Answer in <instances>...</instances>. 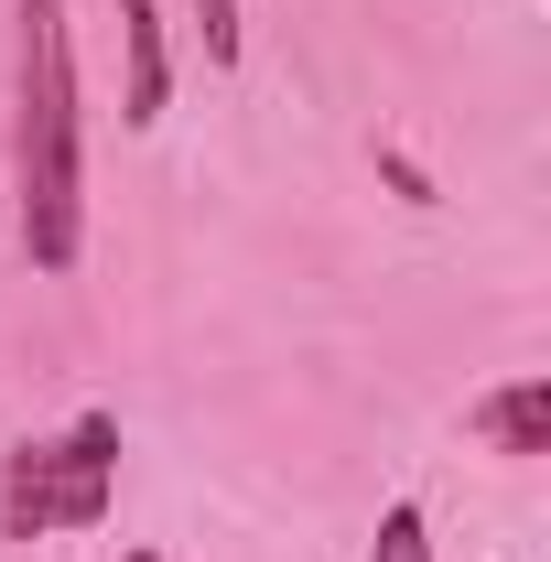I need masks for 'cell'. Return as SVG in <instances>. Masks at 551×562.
<instances>
[{
  "instance_id": "cell-3",
  "label": "cell",
  "mask_w": 551,
  "mask_h": 562,
  "mask_svg": "<svg viewBox=\"0 0 551 562\" xmlns=\"http://www.w3.org/2000/svg\"><path fill=\"white\" fill-rule=\"evenodd\" d=\"M465 432H486L497 454H551V379L530 368V379H508V390L465 401Z\"/></svg>"
},
{
  "instance_id": "cell-6",
  "label": "cell",
  "mask_w": 551,
  "mask_h": 562,
  "mask_svg": "<svg viewBox=\"0 0 551 562\" xmlns=\"http://www.w3.org/2000/svg\"><path fill=\"white\" fill-rule=\"evenodd\" d=\"M195 22H206V66H238V0H195Z\"/></svg>"
},
{
  "instance_id": "cell-5",
  "label": "cell",
  "mask_w": 551,
  "mask_h": 562,
  "mask_svg": "<svg viewBox=\"0 0 551 562\" xmlns=\"http://www.w3.org/2000/svg\"><path fill=\"white\" fill-rule=\"evenodd\" d=\"M368 562H432V519H421V497H390V508H379Z\"/></svg>"
},
{
  "instance_id": "cell-1",
  "label": "cell",
  "mask_w": 551,
  "mask_h": 562,
  "mask_svg": "<svg viewBox=\"0 0 551 562\" xmlns=\"http://www.w3.org/2000/svg\"><path fill=\"white\" fill-rule=\"evenodd\" d=\"M22 11V120H11V227L33 271H76L87 249V109H76V33L66 0Z\"/></svg>"
},
{
  "instance_id": "cell-2",
  "label": "cell",
  "mask_w": 551,
  "mask_h": 562,
  "mask_svg": "<svg viewBox=\"0 0 551 562\" xmlns=\"http://www.w3.org/2000/svg\"><path fill=\"white\" fill-rule=\"evenodd\" d=\"M109 497H120V412H76L66 432H44L0 465V541L98 530Z\"/></svg>"
},
{
  "instance_id": "cell-7",
  "label": "cell",
  "mask_w": 551,
  "mask_h": 562,
  "mask_svg": "<svg viewBox=\"0 0 551 562\" xmlns=\"http://www.w3.org/2000/svg\"><path fill=\"white\" fill-rule=\"evenodd\" d=\"M120 562H162V552H120Z\"/></svg>"
},
{
  "instance_id": "cell-4",
  "label": "cell",
  "mask_w": 551,
  "mask_h": 562,
  "mask_svg": "<svg viewBox=\"0 0 551 562\" xmlns=\"http://www.w3.org/2000/svg\"><path fill=\"white\" fill-rule=\"evenodd\" d=\"M120 44H131V98H120V120L151 131L162 98H173V55H162V11H151V0H120Z\"/></svg>"
}]
</instances>
